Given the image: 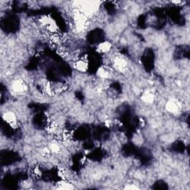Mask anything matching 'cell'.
<instances>
[{
  "label": "cell",
  "mask_w": 190,
  "mask_h": 190,
  "mask_svg": "<svg viewBox=\"0 0 190 190\" xmlns=\"http://www.w3.org/2000/svg\"><path fill=\"white\" fill-rule=\"evenodd\" d=\"M111 47H112V45L108 42H103L99 45L98 50L100 53L105 54L111 49Z\"/></svg>",
  "instance_id": "6da1fadb"
}]
</instances>
